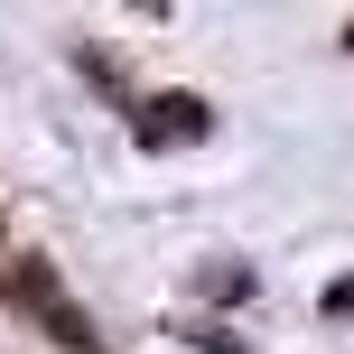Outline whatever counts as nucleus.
Instances as JSON below:
<instances>
[{
    "mask_svg": "<svg viewBox=\"0 0 354 354\" xmlns=\"http://www.w3.org/2000/svg\"><path fill=\"white\" fill-rule=\"evenodd\" d=\"M205 131H214L205 93H140V103H131V140L140 149H187V140H205Z\"/></svg>",
    "mask_w": 354,
    "mask_h": 354,
    "instance_id": "nucleus-2",
    "label": "nucleus"
},
{
    "mask_svg": "<svg viewBox=\"0 0 354 354\" xmlns=\"http://www.w3.org/2000/svg\"><path fill=\"white\" fill-rule=\"evenodd\" d=\"M187 345H196V354H243V336H233V326H214V317L187 326Z\"/></svg>",
    "mask_w": 354,
    "mask_h": 354,
    "instance_id": "nucleus-4",
    "label": "nucleus"
},
{
    "mask_svg": "<svg viewBox=\"0 0 354 354\" xmlns=\"http://www.w3.org/2000/svg\"><path fill=\"white\" fill-rule=\"evenodd\" d=\"M345 56H354V28H345Z\"/></svg>",
    "mask_w": 354,
    "mask_h": 354,
    "instance_id": "nucleus-6",
    "label": "nucleus"
},
{
    "mask_svg": "<svg viewBox=\"0 0 354 354\" xmlns=\"http://www.w3.org/2000/svg\"><path fill=\"white\" fill-rule=\"evenodd\" d=\"M0 308L10 317H28L47 345H66V354H112V336L93 326V308L66 289V270L56 261H37V252H19V261H0Z\"/></svg>",
    "mask_w": 354,
    "mask_h": 354,
    "instance_id": "nucleus-1",
    "label": "nucleus"
},
{
    "mask_svg": "<svg viewBox=\"0 0 354 354\" xmlns=\"http://www.w3.org/2000/svg\"><path fill=\"white\" fill-rule=\"evenodd\" d=\"M196 299H214V308L252 299V270H243V261H205V270H196Z\"/></svg>",
    "mask_w": 354,
    "mask_h": 354,
    "instance_id": "nucleus-3",
    "label": "nucleus"
},
{
    "mask_svg": "<svg viewBox=\"0 0 354 354\" xmlns=\"http://www.w3.org/2000/svg\"><path fill=\"white\" fill-rule=\"evenodd\" d=\"M317 308H326V317H336V326L354 317V270H345V280H336V289H326V299H317Z\"/></svg>",
    "mask_w": 354,
    "mask_h": 354,
    "instance_id": "nucleus-5",
    "label": "nucleus"
}]
</instances>
